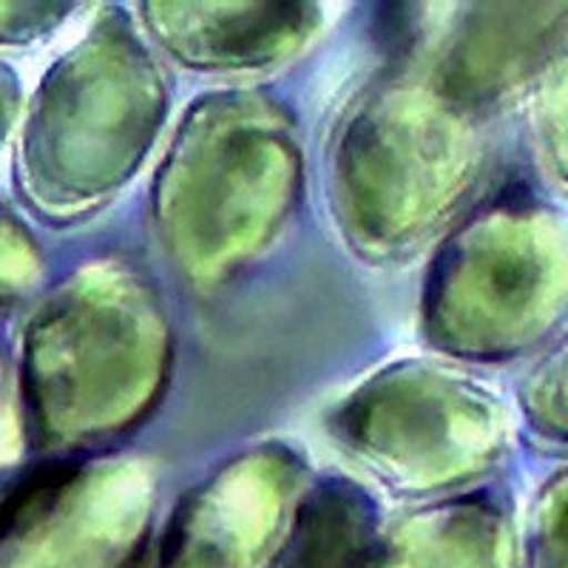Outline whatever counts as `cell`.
I'll list each match as a JSON object with an SVG mask.
<instances>
[{
  "mask_svg": "<svg viewBox=\"0 0 568 568\" xmlns=\"http://www.w3.org/2000/svg\"><path fill=\"white\" fill-rule=\"evenodd\" d=\"M74 475H78L74 464H40L27 471L12 486V491L0 500V537L18 529L23 517L43 511L71 484Z\"/></svg>",
  "mask_w": 568,
  "mask_h": 568,
  "instance_id": "6da1fadb",
  "label": "cell"
}]
</instances>
